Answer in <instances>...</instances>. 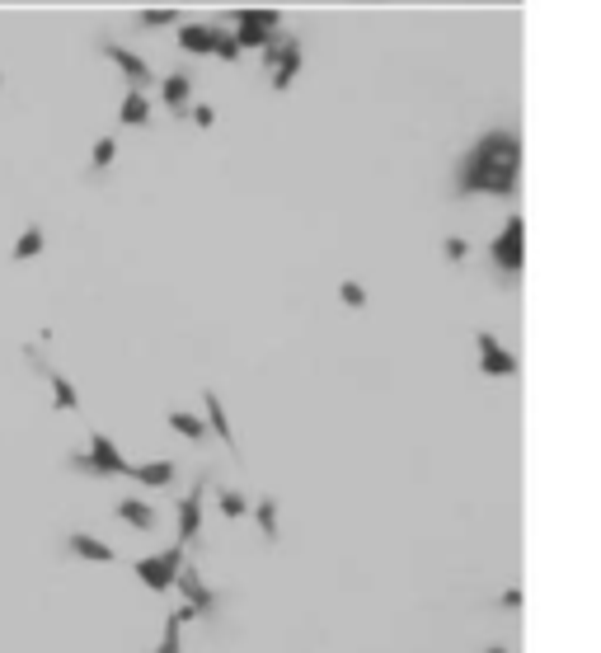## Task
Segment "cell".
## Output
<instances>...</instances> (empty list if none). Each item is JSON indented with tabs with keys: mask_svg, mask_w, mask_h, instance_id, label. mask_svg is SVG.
Segmentation results:
<instances>
[{
	"mask_svg": "<svg viewBox=\"0 0 601 653\" xmlns=\"http://www.w3.org/2000/svg\"><path fill=\"white\" fill-rule=\"evenodd\" d=\"M179 564H184V545L174 541L170 550H160V555H146V560H137V564H132V574H137L151 592H170L174 578H179Z\"/></svg>",
	"mask_w": 601,
	"mask_h": 653,
	"instance_id": "obj_2",
	"label": "cell"
},
{
	"mask_svg": "<svg viewBox=\"0 0 601 653\" xmlns=\"http://www.w3.org/2000/svg\"><path fill=\"white\" fill-rule=\"evenodd\" d=\"M113 513L123 517L132 531H155V527H160V513H155L151 503H141V498H123V503H118Z\"/></svg>",
	"mask_w": 601,
	"mask_h": 653,
	"instance_id": "obj_8",
	"label": "cell"
},
{
	"mask_svg": "<svg viewBox=\"0 0 601 653\" xmlns=\"http://www.w3.org/2000/svg\"><path fill=\"white\" fill-rule=\"evenodd\" d=\"M118 118H123L127 127H146V123H151V104H146V94H141V90L127 94L123 109H118Z\"/></svg>",
	"mask_w": 601,
	"mask_h": 653,
	"instance_id": "obj_12",
	"label": "cell"
},
{
	"mask_svg": "<svg viewBox=\"0 0 601 653\" xmlns=\"http://www.w3.org/2000/svg\"><path fill=\"white\" fill-rule=\"evenodd\" d=\"M184 621H198L188 607L170 611V621H165V639L155 644V653H184V644H179V630H184Z\"/></svg>",
	"mask_w": 601,
	"mask_h": 653,
	"instance_id": "obj_11",
	"label": "cell"
},
{
	"mask_svg": "<svg viewBox=\"0 0 601 653\" xmlns=\"http://www.w3.org/2000/svg\"><path fill=\"white\" fill-rule=\"evenodd\" d=\"M43 249H47V235H43V226L33 221V226H24V235H19V240H15V249H10V259H15V264H33V259H38Z\"/></svg>",
	"mask_w": 601,
	"mask_h": 653,
	"instance_id": "obj_10",
	"label": "cell"
},
{
	"mask_svg": "<svg viewBox=\"0 0 601 653\" xmlns=\"http://www.w3.org/2000/svg\"><path fill=\"white\" fill-rule=\"evenodd\" d=\"M259 527H263L268 541H278V508H273V503H263L259 508Z\"/></svg>",
	"mask_w": 601,
	"mask_h": 653,
	"instance_id": "obj_17",
	"label": "cell"
},
{
	"mask_svg": "<svg viewBox=\"0 0 601 653\" xmlns=\"http://www.w3.org/2000/svg\"><path fill=\"white\" fill-rule=\"evenodd\" d=\"M66 555H76V560H85V564H113L118 560V550L108 541H99V536H90V531H71V536H66Z\"/></svg>",
	"mask_w": 601,
	"mask_h": 653,
	"instance_id": "obj_5",
	"label": "cell"
},
{
	"mask_svg": "<svg viewBox=\"0 0 601 653\" xmlns=\"http://www.w3.org/2000/svg\"><path fill=\"white\" fill-rule=\"evenodd\" d=\"M170 428L179 437H188V442H202V437H207V423H202L198 414H184V409H170Z\"/></svg>",
	"mask_w": 601,
	"mask_h": 653,
	"instance_id": "obj_13",
	"label": "cell"
},
{
	"mask_svg": "<svg viewBox=\"0 0 601 653\" xmlns=\"http://www.w3.org/2000/svg\"><path fill=\"white\" fill-rule=\"evenodd\" d=\"M207 419H212L216 437H226V447H235V437H231V423H226V409H221V400H216L212 390H207Z\"/></svg>",
	"mask_w": 601,
	"mask_h": 653,
	"instance_id": "obj_14",
	"label": "cell"
},
{
	"mask_svg": "<svg viewBox=\"0 0 601 653\" xmlns=\"http://www.w3.org/2000/svg\"><path fill=\"white\" fill-rule=\"evenodd\" d=\"M202 489H207V480H198V489L188 498H179V545H193L202 536Z\"/></svg>",
	"mask_w": 601,
	"mask_h": 653,
	"instance_id": "obj_6",
	"label": "cell"
},
{
	"mask_svg": "<svg viewBox=\"0 0 601 653\" xmlns=\"http://www.w3.org/2000/svg\"><path fill=\"white\" fill-rule=\"evenodd\" d=\"M174 588L184 592V607L193 611V616H212L216 611V592L202 583V574H198V564H179V578H174Z\"/></svg>",
	"mask_w": 601,
	"mask_h": 653,
	"instance_id": "obj_3",
	"label": "cell"
},
{
	"mask_svg": "<svg viewBox=\"0 0 601 653\" xmlns=\"http://www.w3.org/2000/svg\"><path fill=\"white\" fill-rule=\"evenodd\" d=\"M104 57L113 66H118V71H123L127 76V85H132V90H141V85H146V80H151V66L141 62L137 52H127L123 43H104Z\"/></svg>",
	"mask_w": 601,
	"mask_h": 653,
	"instance_id": "obj_7",
	"label": "cell"
},
{
	"mask_svg": "<svg viewBox=\"0 0 601 653\" xmlns=\"http://www.w3.org/2000/svg\"><path fill=\"white\" fill-rule=\"evenodd\" d=\"M479 343H484V367H489V372H512V358H503V353H498L489 334H484Z\"/></svg>",
	"mask_w": 601,
	"mask_h": 653,
	"instance_id": "obj_15",
	"label": "cell"
},
{
	"mask_svg": "<svg viewBox=\"0 0 601 653\" xmlns=\"http://www.w3.org/2000/svg\"><path fill=\"white\" fill-rule=\"evenodd\" d=\"M221 513H226V517H245V498L235 494V489H226V494H221Z\"/></svg>",
	"mask_w": 601,
	"mask_h": 653,
	"instance_id": "obj_19",
	"label": "cell"
},
{
	"mask_svg": "<svg viewBox=\"0 0 601 653\" xmlns=\"http://www.w3.org/2000/svg\"><path fill=\"white\" fill-rule=\"evenodd\" d=\"M113 156H118V141L104 137L99 146H94V170H104V165H113Z\"/></svg>",
	"mask_w": 601,
	"mask_h": 653,
	"instance_id": "obj_18",
	"label": "cell"
},
{
	"mask_svg": "<svg viewBox=\"0 0 601 653\" xmlns=\"http://www.w3.org/2000/svg\"><path fill=\"white\" fill-rule=\"evenodd\" d=\"M484 653H508V649H484Z\"/></svg>",
	"mask_w": 601,
	"mask_h": 653,
	"instance_id": "obj_20",
	"label": "cell"
},
{
	"mask_svg": "<svg viewBox=\"0 0 601 653\" xmlns=\"http://www.w3.org/2000/svg\"><path fill=\"white\" fill-rule=\"evenodd\" d=\"M29 362H33V367H38V372H43L47 390H52V405L62 409V414H76V409H80V390L71 386V376H66V372H57V367H47V362L38 358L33 348H29Z\"/></svg>",
	"mask_w": 601,
	"mask_h": 653,
	"instance_id": "obj_4",
	"label": "cell"
},
{
	"mask_svg": "<svg viewBox=\"0 0 601 653\" xmlns=\"http://www.w3.org/2000/svg\"><path fill=\"white\" fill-rule=\"evenodd\" d=\"M165 99H170L174 109H184V99H188V76H170V80H165Z\"/></svg>",
	"mask_w": 601,
	"mask_h": 653,
	"instance_id": "obj_16",
	"label": "cell"
},
{
	"mask_svg": "<svg viewBox=\"0 0 601 653\" xmlns=\"http://www.w3.org/2000/svg\"><path fill=\"white\" fill-rule=\"evenodd\" d=\"M127 475L146 489H170L174 484V461H146V466H127Z\"/></svg>",
	"mask_w": 601,
	"mask_h": 653,
	"instance_id": "obj_9",
	"label": "cell"
},
{
	"mask_svg": "<svg viewBox=\"0 0 601 653\" xmlns=\"http://www.w3.org/2000/svg\"><path fill=\"white\" fill-rule=\"evenodd\" d=\"M127 461L123 451H118V442L108 433H90V447L76 451L71 456V470H80V475H94V480H113V475H127Z\"/></svg>",
	"mask_w": 601,
	"mask_h": 653,
	"instance_id": "obj_1",
	"label": "cell"
}]
</instances>
